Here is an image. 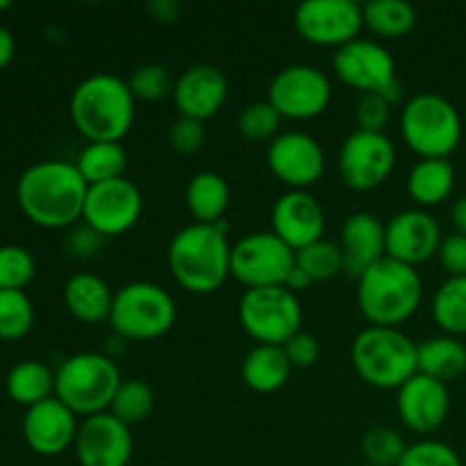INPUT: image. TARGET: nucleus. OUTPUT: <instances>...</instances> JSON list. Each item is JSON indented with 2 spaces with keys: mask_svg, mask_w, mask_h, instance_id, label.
Segmentation results:
<instances>
[{
  "mask_svg": "<svg viewBox=\"0 0 466 466\" xmlns=\"http://www.w3.org/2000/svg\"><path fill=\"white\" fill-rule=\"evenodd\" d=\"M89 185L76 164L62 159L35 162L16 182V203L25 218L48 230L76 226L85 212Z\"/></svg>",
  "mask_w": 466,
  "mask_h": 466,
  "instance_id": "obj_1",
  "label": "nucleus"
},
{
  "mask_svg": "<svg viewBox=\"0 0 466 466\" xmlns=\"http://www.w3.org/2000/svg\"><path fill=\"white\" fill-rule=\"evenodd\" d=\"M232 244L226 223H191L180 228L168 244V271L182 289L212 294L230 278Z\"/></svg>",
  "mask_w": 466,
  "mask_h": 466,
  "instance_id": "obj_2",
  "label": "nucleus"
},
{
  "mask_svg": "<svg viewBox=\"0 0 466 466\" xmlns=\"http://www.w3.org/2000/svg\"><path fill=\"white\" fill-rule=\"evenodd\" d=\"M137 98L130 85L114 73H91L73 89L68 114L86 141H118L135 123Z\"/></svg>",
  "mask_w": 466,
  "mask_h": 466,
  "instance_id": "obj_3",
  "label": "nucleus"
},
{
  "mask_svg": "<svg viewBox=\"0 0 466 466\" xmlns=\"http://www.w3.org/2000/svg\"><path fill=\"white\" fill-rule=\"evenodd\" d=\"M421 299L417 268L391 258L378 259L358 278V308L371 326L399 328L417 312Z\"/></svg>",
  "mask_w": 466,
  "mask_h": 466,
  "instance_id": "obj_4",
  "label": "nucleus"
},
{
  "mask_svg": "<svg viewBox=\"0 0 466 466\" xmlns=\"http://www.w3.org/2000/svg\"><path fill=\"white\" fill-rule=\"evenodd\" d=\"M419 344L399 328L369 326L353 339L350 362L355 373L376 390L399 391L419 373Z\"/></svg>",
  "mask_w": 466,
  "mask_h": 466,
  "instance_id": "obj_5",
  "label": "nucleus"
},
{
  "mask_svg": "<svg viewBox=\"0 0 466 466\" xmlns=\"http://www.w3.org/2000/svg\"><path fill=\"white\" fill-rule=\"evenodd\" d=\"M400 137L419 159H449L462 141V116L449 98L421 91L403 105Z\"/></svg>",
  "mask_w": 466,
  "mask_h": 466,
  "instance_id": "obj_6",
  "label": "nucleus"
},
{
  "mask_svg": "<svg viewBox=\"0 0 466 466\" xmlns=\"http://www.w3.org/2000/svg\"><path fill=\"white\" fill-rule=\"evenodd\" d=\"M121 380V371L112 358L85 350L71 355L57 367L55 399L62 400L77 417H94L107 412Z\"/></svg>",
  "mask_w": 466,
  "mask_h": 466,
  "instance_id": "obj_7",
  "label": "nucleus"
},
{
  "mask_svg": "<svg viewBox=\"0 0 466 466\" xmlns=\"http://www.w3.org/2000/svg\"><path fill=\"white\" fill-rule=\"evenodd\" d=\"M177 308L173 296L155 282H127L114 291L109 326L126 341L159 339L173 328Z\"/></svg>",
  "mask_w": 466,
  "mask_h": 466,
  "instance_id": "obj_8",
  "label": "nucleus"
},
{
  "mask_svg": "<svg viewBox=\"0 0 466 466\" xmlns=\"http://www.w3.org/2000/svg\"><path fill=\"white\" fill-rule=\"evenodd\" d=\"M239 323L258 344L282 346L303 330V305L285 285L246 289L239 300Z\"/></svg>",
  "mask_w": 466,
  "mask_h": 466,
  "instance_id": "obj_9",
  "label": "nucleus"
},
{
  "mask_svg": "<svg viewBox=\"0 0 466 466\" xmlns=\"http://www.w3.org/2000/svg\"><path fill=\"white\" fill-rule=\"evenodd\" d=\"M296 253L271 230L250 232L232 244L230 276L246 289L287 285Z\"/></svg>",
  "mask_w": 466,
  "mask_h": 466,
  "instance_id": "obj_10",
  "label": "nucleus"
},
{
  "mask_svg": "<svg viewBox=\"0 0 466 466\" xmlns=\"http://www.w3.org/2000/svg\"><path fill=\"white\" fill-rule=\"evenodd\" d=\"M267 100L282 118L309 121L328 109L332 100V85L321 68L309 64H289L268 82Z\"/></svg>",
  "mask_w": 466,
  "mask_h": 466,
  "instance_id": "obj_11",
  "label": "nucleus"
},
{
  "mask_svg": "<svg viewBox=\"0 0 466 466\" xmlns=\"http://www.w3.org/2000/svg\"><path fill=\"white\" fill-rule=\"evenodd\" d=\"M337 167L349 189H378L394 171L396 146L385 132L355 130L341 144Z\"/></svg>",
  "mask_w": 466,
  "mask_h": 466,
  "instance_id": "obj_12",
  "label": "nucleus"
},
{
  "mask_svg": "<svg viewBox=\"0 0 466 466\" xmlns=\"http://www.w3.org/2000/svg\"><path fill=\"white\" fill-rule=\"evenodd\" d=\"M294 25L308 44L337 50L360 39L364 12L353 0H305L296 7Z\"/></svg>",
  "mask_w": 466,
  "mask_h": 466,
  "instance_id": "obj_13",
  "label": "nucleus"
},
{
  "mask_svg": "<svg viewBox=\"0 0 466 466\" xmlns=\"http://www.w3.org/2000/svg\"><path fill=\"white\" fill-rule=\"evenodd\" d=\"M144 212V196L127 177L91 185L86 191L82 221L105 239L126 235L137 226Z\"/></svg>",
  "mask_w": 466,
  "mask_h": 466,
  "instance_id": "obj_14",
  "label": "nucleus"
},
{
  "mask_svg": "<svg viewBox=\"0 0 466 466\" xmlns=\"http://www.w3.org/2000/svg\"><path fill=\"white\" fill-rule=\"evenodd\" d=\"M267 164L287 189L308 191L326 171V153L308 132L287 130L268 141Z\"/></svg>",
  "mask_w": 466,
  "mask_h": 466,
  "instance_id": "obj_15",
  "label": "nucleus"
},
{
  "mask_svg": "<svg viewBox=\"0 0 466 466\" xmlns=\"http://www.w3.org/2000/svg\"><path fill=\"white\" fill-rule=\"evenodd\" d=\"M332 71L360 94L382 91L396 82V62L390 50L373 39H355L332 55Z\"/></svg>",
  "mask_w": 466,
  "mask_h": 466,
  "instance_id": "obj_16",
  "label": "nucleus"
},
{
  "mask_svg": "<svg viewBox=\"0 0 466 466\" xmlns=\"http://www.w3.org/2000/svg\"><path fill=\"white\" fill-rule=\"evenodd\" d=\"M441 228L431 212L421 208L403 209L385 223V258L417 268L440 250Z\"/></svg>",
  "mask_w": 466,
  "mask_h": 466,
  "instance_id": "obj_17",
  "label": "nucleus"
},
{
  "mask_svg": "<svg viewBox=\"0 0 466 466\" xmlns=\"http://www.w3.org/2000/svg\"><path fill=\"white\" fill-rule=\"evenodd\" d=\"M73 451L80 466H127L135 441L130 426L109 412H100L82 419Z\"/></svg>",
  "mask_w": 466,
  "mask_h": 466,
  "instance_id": "obj_18",
  "label": "nucleus"
},
{
  "mask_svg": "<svg viewBox=\"0 0 466 466\" xmlns=\"http://www.w3.org/2000/svg\"><path fill=\"white\" fill-rule=\"evenodd\" d=\"M271 232L299 253L314 241L326 239V209L309 191L287 189L273 203Z\"/></svg>",
  "mask_w": 466,
  "mask_h": 466,
  "instance_id": "obj_19",
  "label": "nucleus"
},
{
  "mask_svg": "<svg viewBox=\"0 0 466 466\" xmlns=\"http://www.w3.org/2000/svg\"><path fill=\"white\" fill-rule=\"evenodd\" d=\"M396 410L405 428L417 435H431L440 431L451 412V394L444 382L414 373L396 391Z\"/></svg>",
  "mask_w": 466,
  "mask_h": 466,
  "instance_id": "obj_20",
  "label": "nucleus"
},
{
  "mask_svg": "<svg viewBox=\"0 0 466 466\" xmlns=\"http://www.w3.org/2000/svg\"><path fill=\"white\" fill-rule=\"evenodd\" d=\"M77 414L71 412L59 399H48L25 410L23 417V440L44 458H55L76 444Z\"/></svg>",
  "mask_w": 466,
  "mask_h": 466,
  "instance_id": "obj_21",
  "label": "nucleus"
},
{
  "mask_svg": "<svg viewBox=\"0 0 466 466\" xmlns=\"http://www.w3.org/2000/svg\"><path fill=\"white\" fill-rule=\"evenodd\" d=\"M173 105L180 116L208 121L228 100V77L212 64H194L180 73L173 86Z\"/></svg>",
  "mask_w": 466,
  "mask_h": 466,
  "instance_id": "obj_22",
  "label": "nucleus"
},
{
  "mask_svg": "<svg viewBox=\"0 0 466 466\" xmlns=\"http://www.w3.org/2000/svg\"><path fill=\"white\" fill-rule=\"evenodd\" d=\"M344 271L360 278L371 264L385 258V223L371 212H355L341 226Z\"/></svg>",
  "mask_w": 466,
  "mask_h": 466,
  "instance_id": "obj_23",
  "label": "nucleus"
},
{
  "mask_svg": "<svg viewBox=\"0 0 466 466\" xmlns=\"http://www.w3.org/2000/svg\"><path fill=\"white\" fill-rule=\"evenodd\" d=\"M64 305L68 314L80 323H103L109 321L114 303V291L109 289L107 282L96 273H76L64 285Z\"/></svg>",
  "mask_w": 466,
  "mask_h": 466,
  "instance_id": "obj_24",
  "label": "nucleus"
},
{
  "mask_svg": "<svg viewBox=\"0 0 466 466\" xmlns=\"http://www.w3.org/2000/svg\"><path fill=\"white\" fill-rule=\"evenodd\" d=\"M291 371L294 367L282 346L258 344L241 364V378H244L246 387L258 394H273V391L282 390L289 380Z\"/></svg>",
  "mask_w": 466,
  "mask_h": 466,
  "instance_id": "obj_25",
  "label": "nucleus"
},
{
  "mask_svg": "<svg viewBox=\"0 0 466 466\" xmlns=\"http://www.w3.org/2000/svg\"><path fill=\"white\" fill-rule=\"evenodd\" d=\"M410 198L421 208H435L444 203L455 187V168L449 159H419L408 173Z\"/></svg>",
  "mask_w": 466,
  "mask_h": 466,
  "instance_id": "obj_26",
  "label": "nucleus"
},
{
  "mask_svg": "<svg viewBox=\"0 0 466 466\" xmlns=\"http://www.w3.org/2000/svg\"><path fill=\"white\" fill-rule=\"evenodd\" d=\"M417 358L419 373L435 378L444 385L466 371V346L460 341V337H431L419 344Z\"/></svg>",
  "mask_w": 466,
  "mask_h": 466,
  "instance_id": "obj_27",
  "label": "nucleus"
},
{
  "mask_svg": "<svg viewBox=\"0 0 466 466\" xmlns=\"http://www.w3.org/2000/svg\"><path fill=\"white\" fill-rule=\"evenodd\" d=\"M185 200L196 223H218L230 205V187L218 173L200 171L187 182Z\"/></svg>",
  "mask_w": 466,
  "mask_h": 466,
  "instance_id": "obj_28",
  "label": "nucleus"
},
{
  "mask_svg": "<svg viewBox=\"0 0 466 466\" xmlns=\"http://www.w3.org/2000/svg\"><path fill=\"white\" fill-rule=\"evenodd\" d=\"M7 396L16 405L23 408H32L44 400L55 396V371H50L48 364L39 362V360H23V362L14 364L7 373V382H5Z\"/></svg>",
  "mask_w": 466,
  "mask_h": 466,
  "instance_id": "obj_29",
  "label": "nucleus"
},
{
  "mask_svg": "<svg viewBox=\"0 0 466 466\" xmlns=\"http://www.w3.org/2000/svg\"><path fill=\"white\" fill-rule=\"evenodd\" d=\"M76 167L86 185H100V182L126 177L127 153L118 141H86L77 155Z\"/></svg>",
  "mask_w": 466,
  "mask_h": 466,
  "instance_id": "obj_30",
  "label": "nucleus"
},
{
  "mask_svg": "<svg viewBox=\"0 0 466 466\" xmlns=\"http://www.w3.org/2000/svg\"><path fill=\"white\" fill-rule=\"evenodd\" d=\"M362 12L364 25L380 39H403L417 25V9L405 0H371Z\"/></svg>",
  "mask_w": 466,
  "mask_h": 466,
  "instance_id": "obj_31",
  "label": "nucleus"
},
{
  "mask_svg": "<svg viewBox=\"0 0 466 466\" xmlns=\"http://www.w3.org/2000/svg\"><path fill=\"white\" fill-rule=\"evenodd\" d=\"M432 319L444 335H466V276L441 282L432 299Z\"/></svg>",
  "mask_w": 466,
  "mask_h": 466,
  "instance_id": "obj_32",
  "label": "nucleus"
},
{
  "mask_svg": "<svg viewBox=\"0 0 466 466\" xmlns=\"http://www.w3.org/2000/svg\"><path fill=\"white\" fill-rule=\"evenodd\" d=\"M153 405L155 396L148 382L139 380V378H127V380H121V385H118L107 412L132 428L137 423H144L150 417Z\"/></svg>",
  "mask_w": 466,
  "mask_h": 466,
  "instance_id": "obj_33",
  "label": "nucleus"
},
{
  "mask_svg": "<svg viewBox=\"0 0 466 466\" xmlns=\"http://www.w3.org/2000/svg\"><path fill=\"white\" fill-rule=\"evenodd\" d=\"M35 326V305L21 289H0V339H23Z\"/></svg>",
  "mask_w": 466,
  "mask_h": 466,
  "instance_id": "obj_34",
  "label": "nucleus"
},
{
  "mask_svg": "<svg viewBox=\"0 0 466 466\" xmlns=\"http://www.w3.org/2000/svg\"><path fill=\"white\" fill-rule=\"evenodd\" d=\"M296 267L312 282H326L344 271V250L339 244L321 239L296 253Z\"/></svg>",
  "mask_w": 466,
  "mask_h": 466,
  "instance_id": "obj_35",
  "label": "nucleus"
},
{
  "mask_svg": "<svg viewBox=\"0 0 466 466\" xmlns=\"http://www.w3.org/2000/svg\"><path fill=\"white\" fill-rule=\"evenodd\" d=\"M360 449H362L367 464L399 466L400 458L408 451V444H405L403 437L394 428L376 426L364 432L362 441H360Z\"/></svg>",
  "mask_w": 466,
  "mask_h": 466,
  "instance_id": "obj_36",
  "label": "nucleus"
},
{
  "mask_svg": "<svg viewBox=\"0 0 466 466\" xmlns=\"http://www.w3.org/2000/svg\"><path fill=\"white\" fill-rule=\"evenodd\" d=\"M282 116L268 100H258L241 109L239 135L248 141H273L280 135Z\"/></svg>",
  "mask_w": 466,
  "mask_h": 466,
  "instance_id": "obj_37",
  "label": "nucleus"
},
{
  "mask_svg": "<svg viewBox=\"0 0 466 466\" xmlns=\"http://www.w3.org/2000/svg\"><path fill=\"white\" fill-rule=\"evenodd\" d=\"M127 85H130L132 96H135L137 100L157 103V100L173 96L176 80H173L168 68L162 66V64H144V66H137L135 71L130 73Z\"/></svg>",
  "mask_w": 466,
  "mask_h": 466,
  "instance_id": "obj_38",
  "label": "nucleus"
},
{
  "mask_svg": "<svg viewBox=\"0 0 466 466\" xmlns=\"http://www.w3.org/2000/svg\"><path fill=\"white\" fill-rule=\"evenodd\" d=\"M36 273L35 258L16 244L0 246V289H21L30 285Z\"/></svg>",
  "mask_w": 466,
  "mask_h": 466,
  "instance_id": "obj_39",
  "label": "nucleus"
},
{
  "mask_svg": "<svg viewBox=\"0 0 466 466\" xmlns=\"http://www.w3.org/2000/svg\"><path fill=\"white\" fill-rule=\"evenodd\" d=\"M399 466H464L453 446L437 440H421L410 444Z\"/></svg>",
  "mask_w": 466,
  "mask_h": 466,
  "instance_id": "obj_40",
  "label": "nucleus"
},
{
  "mask_svg": "<svg viewBox=\"0 0 466 466\" xmlns=\"http://www.w3.org/2000/svg\"><path fill=\"white\" fill-rule=\"evenodd\" d=\"M391 107H394V105H391L380 91L360 94L358 103H355V123H358V130L385 132L391 116Z\"/></svg>",
  "mask_w": 466,
  "mask_h": 466,
  "instance_id": "obj_41",
  "label": "nucleus"
},
{
  "mask_svg": "<svg viewBox=\"0 0 466 466\" xmlns=\"http://www.w3.org/2000/svg\"><path fill=\"white\" fill-rule=\"evenodd\" d=\"M205 137H208L205 123L196 121V118L177 116L176 121L171 123V127H168V144H171V148L180 155L198 153L205 146Z\"/></svg>",
  "mask_w": 466,
  "mask_h": 466,
  "instance_id": "obj_42",
  "label": "nucleus"
},
{
  "mask_svg": "<svg viewBox=\"0 0 466 466\" xmlns=\"http://www.w3.org/2000/svg\"><path fill=\"white\" fill-rule=\"evenodd\" d=\"M282 349H285L287 358H289L294 369L314 367L319 362V355H321V346H319L317 337L305 330H299L294 337H289L282 344Z\"/></svg>",
  "mask_w": 466,
  "mask_h": 466,
  "instance_id": "obj_43",
  "label": "nucleus"
},
{
  "mask_svg": "<svg viewBox=\"0 0 466 466\" xmlns=\"http://www.w3.org/2000/svg\"><path fill=\"white\" fill-rule=\"evenodd\" d=\"M437 258H440V264L449 273V278L466 276V237L460 232L444 235Z\"/></svg>",
  "mask_w": 466,
  "mask_h": 466,
  "instance_id": "obj_44",
  "label": "nucleus"
},
{
  "mask_svg": "<svg viewBox=\"0 0 466 466\" xmlns=\"http://www.w3.org/2000/svg\"><path fill=\"white\" fill-rule=\"evenodd\" d=\"M105 244V237L98 235L94 228L80 226L73 228L71 235L66 237V250L77 259H91L100 253Z\"/></svg>",
  "mask_w": 466,
  "mask_h": 466,
  "instance_id": "obj_45",
  "label": "nucleus"
},
{
  "mask_svg": "<svg viewBox=\"0 0 466 466\" xmlns=\"http://www.w3.org/2000/svg\"><path fill=\"white\" fill-rule=\"evenodd\" d=\"M14 55H16V39H14L12 30L0 23V71L12 64Z\"/></svg>",
  "mask_w": 466,
  "mask_h": 466,
  "instance_id": "obj_46",
  "label": "nucleus"
},
{
  "mask_svg": "<svg viewBox=\"0 0 466 466\" xmlns=\"http://www.w3.org/2000/svg\"><path fill=\"white\" fill-rule=\"evenodd\" d=\"M148 9L157 21L164 23H173L180 16V5L173 3V0H153V3L148 5Z\"/></svg>",
  "mask_w": 466,
  "mask_h": 466,
  "instance_id": "obj_47",
  "label": "nucleus"
},
{
  "mask_svg": "<svg viewBox=\"0 0 466 466\" xmlns=\"http://www.w3.org/2000/svg\"><path fill=\"white\" fill-rule=\"evenodd\" d=\"M451 221H453L455 232L466 237V196L460 200H455L453 209H451Z\"/></svg>",
  "mask_w": 466,
  "mask_h": 466,
  "instance_id": "obj_48",
  "label": "nucleus"
},
{
  "mask_svg": "<svg viewBox=\"0 0 466 466\" xmlns=\"http://www.w3.org/2000/svg\"><path fill=\"white\" fill-rule=\"evenodd\" d=\"M312 285V280H309L308 276H305L303 271H300L299 267H294V271L289 273V278H287V289H291L294 291V294H299V291H303V289H308V287Z\"/></svg>",
  "mask_w": 466,
  "mask_h": 466,
  "instance_id": "obj_49",
  "label": "nucleus"
},
{
  "mask_svg": "<svg viewBox=\"0 0 466 466\" xmlns=\"http://www.w3.org/2000/svg\"><path fill=\"white\" fill-rule=\"evenodd\" d=\"M12 7V3H9V0H0V12H5V9H9Z\"/></svg>",
  "mask_w": 466,
  "mask_h": 466,
  "instance_id": "obj_50",
  "label": "nucleus"
},
{
  "mask_svg": "<svg viewBox=\"0 0 466 466\" xmlns=\"http://www.w3.org/2000/svg\"><path fill=\"white\" fill-rule=\"evenodd\" d=\"M362 466H376V464H362Z\"/></svg>",
  "mask_w": 466,
  "mask_h": 466,
  "instance_id": "obj_51",
  "label": "nucleus"
}]
</instances>
